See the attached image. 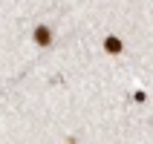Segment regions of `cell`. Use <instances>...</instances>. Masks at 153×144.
<instances>
[{
    "label": "cell",
    "instance_id": "cell-1",
    "mask_svg": "<svg viewBox=\"0 0 153 144\" xmlns=\"http://www.w3.org/2000/svg\"><path fill=\"white\" fill-rule=\"evenodd\" d=\"M49 41H52V32L46 29V26H38V29H35V43H41V46H49Z\"/></svg>",
    "mask_w": 153,
    "mask_h": 144
},
{
    "label": "cell",
    "instance_id": "cell-2",
    "mask_svg": "<svg viewBox=\"0 0 153 144\" xmlns=\"http://www.w3.org/2000/svg\"><path fill=\"white\" fill-rule=\"evenodd\" d=\"M104 49L110 52V55H119V52H121V41H119V38H113V35H110V38L104 41Z\"/></svg>",
    "mask_w": 153,
    "mask_h": 144
}]
</instances>
